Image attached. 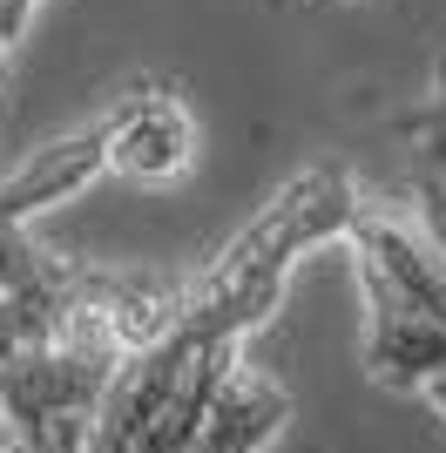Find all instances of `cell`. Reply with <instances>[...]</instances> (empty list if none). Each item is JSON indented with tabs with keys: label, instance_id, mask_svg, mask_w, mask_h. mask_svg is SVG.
<instances>
[{
	"label": "cell",
	"instance_id": "obj_1",
	"mask_svg": "<svg viewBox=\"0 0 446 453\" xmlns=\"http://www.w3.org/2000/svg\"><path fill=\"white\" fill-rule=\"evenodd\" d=\"M365 210L372 203H358L352 176L332 170V163L291 176L210 257L204 278L183 284L169 325L122 365L109 406H102V419L88 434V453H189L196 447L223 386L243 365L237 359L243 332H258L271 319L291 265L318 244H352Z\"/></svg>",
	"mask_w": 446,
	"mask_h": 453
},
{
	"label": "cell",
	"instance_id": "obj_2",
	"mask_svg": "<svg viewBox=\"0 0 446 453\" xmlns=\"http://www.w3.org/2000/svg\"><path fill=\"white\" fill-rule=\"evenodd\" d=\"M358 284H365V304H372V339H365L372 379L392 393H427L446 413V319L427 311L419 298H406L365 257H358Z\"/></svg>",
	"mask_w": 446,
	"mask_h": 453
},
{
	"label": "cell",
	"instance_id": "obj_3",
	"mask_svg": "<svg viewBox=\"0 0 446 453\" xmlns=\"http://www.w3.org/2000/svg\"><path fill=\"white\" fill-rule=\"evenodd\" d=\"M284 419H291L284 386H278V379H264V372H250V365H237V379L223 386L217 413H210V426L196 434L189 453H258L264 440H278Z\"/></svg>",
	"mask_w": 446,
	"mask_h": 453
},
{
	"label": "cell",
	"instance_id": "obj_4",
	"mask_svg": "<svg viewBox=\"0 0 446 453\" xmlns=\"http://www.w3.org/2000/svg\"><path fill=\"white\" fill-rule=\"evenodd\" d=\"M61 257L55 250H41L35 237H20V224L0 217V298H20V291H41V284L61 278Z\"/></svg>",
	"mask_w": 446,
	"mask_h": 453
},
{
	"label": "cell",
	"instance_id": "obj_5",
	"mask_svg": "<svg viewBox=\"0 0 446 453\" xmlns=\"http://www.w3.org/2000/svg\"><path fill=\"white\" fill-rule=\"evenodd\" d=\"M41 0H0V75H7V55H14L20 27H27V14H35Z\"/></svg>",
	"mask_w": 446,
	"mask_h": 453
}]
</instances>
